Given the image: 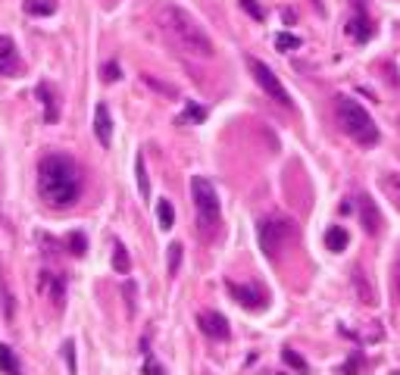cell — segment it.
<instances>
[{
  "label": "cell",
  "instance_id": "obj_1",
  "mask_svg": "<svg viewBox=\"0 0 400 375\" xmlns=\"http://www.w3.org/2000/svg\"><path fill=\"white\" fill-rule=\"evenodd\" d=\"M38 191L41 200H47L50 207H69L79 200L81 178L79 166L72 163V156L66 154H47L38 166Z\"/></svg>",
  "mask_w": 400,
  "mask_h": 375
},
{
  "label": "cell",
  "instance_id": "obj_2",
  "mask_svg": "<svg viewBox=\"0 0 400 375\" xmlns=\"http://www.w3.org/2000/svg\"><path fill=\"white\" fill-rule=\"evenodd\" d=\"M156 16H160L163 35L169 38L182 54H191L200 59L213 57V41H210V35L198 25V19H194L191 13H185L182 6H176V4H166V6H160Z\"/></svg>",
  "mask_w": 400,
  "mask_h": 375
},
{
  "label": "cell",
  "instance_id": "obj_3",
  "mask_svg": "<svg viewBox=\"0 0 400 375\" xmlns=\"http://www.w3.org/2000/svg\"><path fill=\"white\" fill-rule=\"evenodd\" d=\"M335 116L338 125L347 138H353L360 147H375L379 144V125L372 122V116L366 112V107H360L350 97H338L335 103Z\"/></svg>",
  "mask_w": 400,
  "mask_h": 375
},
{
  "label": "cell",
  "instance_id": "obj_4",
  "mask_svg": "<svg viewBox=\"0 0 400 375\" xmlns=\"http://www.w3.org/2000/svg\"><path fill=\"white\" fill-rule=\"evenodd\" d=\"M191 197L194 207H198V225H200V235L203 238H213L219 229V194L210 178L194 175L191 178Z\"/></svg>",
  "mask_w": 400,
  "mask_h": 375
},
{
  "label": "cell",
  "instance_id": "obj_5",
  "mask_svg": "<svg viewBox=\"0 0 400 375\" xmlns=\"http://www.w3.org/2000/svg\"><path fill=\"white\" fill-rule=\"evenodd\" d=\"M256 238H260V247L266 257H278L291 241H294V222L288 219H263L256 225Z\"/></svg>",
  "mask_w": 400,
  "mask_h": 375
},
{
  "label": "cell",
  "instance_id": "obj_6",
  "mask_svg": "<svg viewBox=\"0 0 400 375\" xmlns=\"http://www.w3.org/2000/svg\"><path fill=\"white\" fill-rule=\"evenodd\" d=\"M247 66H251V75L256 79V85L263 88L269 97H273L275 103H282V107H291V97H288V91L282 88V81L275 79V72L269 69L263 59H256V57H247Z\"/></svg>",
  "mask_w": 400,
  "mask_h": 375
},
{
  "label": "cell",
  "instance_id": "obj_7",
  "mask_svg": "<svg viewBox=\"0 0 400 375\" xmlns=\"http://www.w3.org/2000/svg\"><path fill=\"white\" fill-rule=\"evenodd\" d=\"M353 6H357V13L347 19V35H350L357 44H366L369 38H372V19L366 16V4H363V0H353Z\"/></svg>",
  "mask_w": 400,
  "mask_h": 375
},
{
  "label": "cell",
  "instance_id": "obj_8",
  "mask_svg": "<svg viewBox=\"0 0 400 375\" xmlns=\"http://www.w3.org/2000/svg\"><path fill=\"white\" fill-rule=\"evenodd\" d=\"M198 325H200V332L207 335V338H213V341H225L229 338V319L222 316V313H213V310H207V313H200L198 316Z\"/></svg>",
  "mask_w": 400,
  "mask_h": 375
},
{
  "label": "cell",
  "instance_id": "obj_9",
  "mask_svg": "<svg viewBox=\"0 0 400 375\" xmlns=\"http://www.w3.org/2000/svg\"><path fill=\"white\" fill-rule=\"evenodd\" d=\"M225 291H229L232 300H238L244 310H263V306H266V297H263L256 288H247V284L225 282Z\"/></svg>",
  "mask_w": 400,
  "mask_h": 375
},
{
  "label": "cell",
  "instance_id": "obj_10",
  "mask_svg": "<svg viewBox=\"0 0 400 375\" xmlns=\"http://www.w3.org/2000/svg\"><path fill=\"white\" fill-rule=\"evenodd\" d=\"M357 213H360V222H363V229L369 235H379L382 231V213L379 207H375V200L369 197V194H360L357 197Z\"/></svg>",
  "mask_w": 400,
  "mask_h": 375
},
{
  "label": "cell",
  "instance_id": "obj_11",
  "mask_svg": "<svg viewBox=\"0 0 400 375\" xmlns=\"http://www.w3.org/2000/svg\"><path fill=\"white\" fill-rule=\"evenodd\" d=\"M22 69L19 63V54H16V44L10 38H0V75H16Z\"/></svg>",
  "mask_w": 400,
  "mask_h": 375
},
{
  "label": "cell",
  "instance_id": "obj_12",
  "mask_svg": "<svg viewBox=\"0 0 400 375\" xmlns=\"http://www.w3.org/2000/svg\"><path fill=\"white\" fill-rule=\"evenodd\" d=\"M94 134H97V141H101L103 147H110V141H113V122H110V112L103 103H97V110H94Z\"/></svg>",
  "mask_w": 400,
  "mask_h": 375
},
{
  "label": "cell",
  "instance_id": "obj_13",
  "mask_svg": "<svg viewBox=\"0 0 400 375\" xmlns=\"http://www.w3.org/2000/svg\"><path fill=\"white\" fill-rule=\"evenodd\" d=\"M38 100L44 103V119H47V122H57V119H59L57 94H54V88H50L47 81H41V85H38Z\"/></svg>",
  "mask_w": 400,
  "mask_h": 375
},
{
  "label": "cell",
  "instance_id": "obj_14",
  "mask_svg": "<svg viewBox=\"0 0 400 375\" xmlns=\"http://www.w3.org/2000/svg\"><path fill=\"white\" fill-rule=\"evenodd\" d=\"M347 241H350V238H347V231L341 229V225H331V229L326 231V247H328L331 253L347 250Z\"/></svg>",
  "mask_w": 400,
  "mask_h": 375
},
{
  "label": "cell",
  "instance_id": "obj_15",
  "mask_svg": "<svg viewBox=\"0 0 400 375\" xmlns=\"http://www.w3.org/2000/svg\"><path fill=\"white\" fill-rule=\"evenodd\" d=\"M0 313H4L6 322H13V316H16V306H13V294H10V288H6L4 272H0Z\"/></svg>",
  "mask_w": 400,
  "mask_h": 375
},
{
  "label": "cell",
  "instance_id": "obj_16",
  "mask_svg": "<svg viewBox=\"0 0 400 375\" xmlns=\"http://www.w3.org/2000/svg\"><path fill=\"white\" fill-rule=\"evenodd\" d=\"M0 372H4V375H22L19 359L13 357V350L6 347V344H0Z\"/></svg>",
  "mask_w": 400,
  "mask_h": 375
},
{
  "label": "cell",
  "instance_id": "obj_17",
  "mask_svg": "<svg viewBox=\"0 0 400 375\" xmlns=\"http://www.w3.org/2000/svg\"><path fill=\"white\" fill-rule=\"evenodd\" d=\"M57 10V0H25L28 16H50Z\"/></svg>",
  "mask_w": 400,
  "mask_h": 375
},
{
  "label": "cell",
  "instance_id": "obj_18",
  "mask_svg": "<svg viewBox=\"0 0 400 375\" xmlns=\"http://www.w3.org/2000/svg\"><path fill=\"white\" fill-rule=\"evenodd\" d=\"M156 219H160V229H166V231L176 225V209H172L169 200H160V204H156Z\"/></svg>",
  "mask_w": 400,
  "mask_h": 375
},
{
  "label": "cell",
  "instance_id": "obj_19",
  "mask_svg": "<svg viewBox=\"0 0 400 375\" xmlns=\"http://www.w3.org/2000/svg\"><path fill=\"white\" fill-rule=\"evenodd\" d=\"M113 269H116L119 275H125L128 269H132V260H128V250L122 244L116 241V247H113Z\"/></svg>",
  "mask_w": 400,
  "mask_h": 375
},
{
  "label": "cell",
  "instance_id": "obj_20",
  "mask_svg": "<svg viewBox=\"0 0 400 375\" xmlns=\"http://www.w3.org/2000/svg\"><path fill=\"white\" fill-rule=\"evenodd\" d=\"M135 175H138V191H141V197H150V182H147V166H144V156H138L135 160Z\"/></svg>",
  "mask_w": 400,
  "mask_h": 375
},
{
  "label": "cell",
  "instance_id": "obj_21",
  "mask_svg": "<svg viewBox=\"0 0 400 375\" xmlns=\"http://www.w3.org/2000/svg\"><path fill=\"white\" fill-rule=\"evenodd\" d=\"M282 359H285V363H288V366H291V369H294V372H300V375H307V359H304V357H300V354H297V350H291V347H285V350H282Z\"/></svg>",
  "mask_w": 400,
  "mask_h": 375
},
{
  "label": "cell",
  "instance_id": "obj_22",
  "mask_svg": "<svg viewBox=\"0 0 400 375\" xmlns=\"http://www.w3.org/2000/svg\"><path fill=\"white\" fill-rule=\"evenodd\" d=\"M382 188H384V194L394 200V207L400 209V175H384L382 178Z\"/></svg>",
  "mask_w": 400,
  "mask_h": 375
},
{
  "label": "cell",
  "instance_id": "obj_23",
  "mask_svg": "<svg viewBox=\"0 0 400 375\" xmlns=\"http://www.w3.org/2000/svg\"><path fill=\"white\" fill-rule=\"evenodd\" d=\"M353 288H360V294H363V304H375L372 288H369L366 279H363V272H357V269H353Z\"/></svg>",
  "mask_w": 400,
  "mask_h": 375
},
{
  "label": "cell",
  "instance_id": "obj_24",
  "mask_svg": "<svg viewBox=\"0 0 400 375\" xmlns=\"http://www.w3.org/2000/svg\"><path fill=\"white\" fill-rule=\"evenodd\" d=\"M66 244H69V250L75 253V257H81V253L88 250V241H85V235H81V231H72V235L66 238Z\"/></svg>",
  "mask_w": 400,
  "mask_h": 375
},
{
  "label": "cell",
  "instance_id": "obj_25",
  "mask_svg": "<svg viewBox=\"0 0 400 375\" xmlns=\"http://www.w3.org/2000/svg\"><path fill=\"white\" fill-rule=\"evenodd\" d=\"M275 47H278V50H294V47H300V38H297V35L282 32V35L275 38Z\"/></svg>",
  "mask_w": 400,
  "mask_h": 375
},
{
  "label": "cell",
  "instance_id": "obj_26",
  "mask_svg": "<svg viewBox=\"0 0 400 375\" xmlns=\"http://www.w3.org/2000/svg\"><path fill=\"white\" fill-rule=\"evenodd\" d=\"M207 116V110H200V107H194V103H188V110L182 112V119H178V122H200V119Z\"/></svg>",
  "mask_w": 400,
  "mask_h": 375
},
{
  "label": "cell",
  "instance_id": "obj_27",
  "mask_svg": "<svg viewBox=\"0 0 400 375\" xmlns=\"http://www.w3.org/2000/svg\"><path fill=\"white\" fill-rule=\"evenodd\" d=\"M241 6H244V13H247V16H251V19H256V22H260L263 16H266V13H263V6L256 4V0H241Z\"/></svg>",
  "mask_w": 400,
  "mask_h": 375
},
{
  "label": "cell",
  "instance_id": "obj_28",
  "mask_svg": "<svg viewBox=\"0 0 400 375\" xmlns=\"http://www.w3.org/2000/svg\"><path fill=\"white\" fill-rule=\"evenodd\" d=\"M178 262H182V244H172L169 247V272H178Z\"/></svg>",
  "mask_w": 400,
  "mask_h": 375
},
{
  "label": "cell",
  "instance_id": "obj_29",
  "mask_svg": "<svg viewBox=\"0 0 400 375\" xmlns=\"http://www.w3.org/2000/svg\"><path fill=\"white\" fill-rule=\"evenodd\" d=\"M144 81L150 88H156V91H163V94H169V97H176V88H169V85H163V81H156L154 75H144Z\"/></svg>",
  "mask_w": 400,
  "mask_h": 375
},
{
  "label": "cell",
  "instance_id": "obj_30",
  "mask_svg": "<svg viewBox=\"0 0 400 375\" xmlns=\"http://www.w3.org/2000/svg\"><path fill=\"white\" fill-rule=\"evenodd\" d=\"M63 357H66V363H69V372L75 375V344L72 341L63 344Z\"/></svg>",
  "mask_w": 400,
  "mask_h": 375
},
{
  "label": "cell",
  "instance_id": "obj_31",
  "mask_svg": "<svg viewBox=\"0 0 400 375\" xmlns=\"http://www.w3.org/2000/svg\"><path fill=\"white\" fill-rule=\"evenodd\" d=\"M116 79H119V66L107 63V66H103V81H116Z\"/></svg>",
  "mask_w": 400,
  "mask_h": 375
},
{
  "label": "cell",
  "instance_id": "obj_32",
  "mask_svg": "<svg viewBox=\"0 0 400 375\" xmlns=\"http://www.w3.org/2000/svg\"><path fill=\"white\" fill-rule=\"evenodd\" d=\"M360 366H363V359H360V354H353V357H350V363H347V366H344V372H347V375H350V372H357V369H360Z\"/></svg>",
  "mask_w": 400,
  "mask_h": 375
},
{
  "label": "cell",
  "instance_id": "obj_33",
  "mask_svg": "<svg viewBox=\"0 0 400 375\" xmlns=\"http://www.w3.org/2000/svg\"><path fill=\"white\" fill-rule=\"evenodd\" d=\"M147 375H160V366H154V359H147Z\"/></svg>",
  "mask_w": 400,
  "mask_h": 375
},
{
  "label": "cell",
  "instance_id": "obj_34",
  "mask_svg": "<svg viewBox=\"0 0 400 375\" xmlns=\"http://www.w3.org/2000/svg\"><path fill=\"white\" fill-rule=\"evenodd\" d=\"M397 288H400V257H397Z\"/></svg>",
  "mask_w": 400,
  "mask_h": 375
}]
</instances>
